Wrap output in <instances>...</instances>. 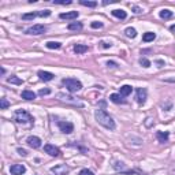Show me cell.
Masks as SVG:
<instances>
[{
  "label": "cell",
  "instance_id": "obj_18",
  "mask_svg": "<svg viewBox=\"0 0 175 175\" xmlns=\"http://www.w3.org/2000/svg\"><path fill=\"white\" fill-rule=\"evenodd\" d=\"M21 96H22V98H25V100H34L36 98V93L32 92V90H23Z\"/></svg>",
  "mask_w": 175,
  "mask_h": 175
},
{
  "label": "cell",
  "instance_id": "obj_17",
  "mask_svg": "<svg viewBox=\"0 0 175 175\" xmlns=\"http://www.w3.org/2000/svg\"><path fill=\"white\" fill-rule=\"evenodd\" d=\"M131 92H133V88H131L130 85H123V86L120 88V96H122V97L129 96Z\"/></svg>",
  "mask_w": 175,
  "mask_h": 175
},
{
  "label": "cell",
  "instance_id": "obj_38",
  "mask_svg": "<svg viewBox=\"0 0 175 175\" xmlns=\"http://www.w3.org/2000/svg\"><path fill=\"white\" fill-rule=\"evenodd\" d=\"M116 63H115V62H108V67H116Z\"/></svg>",
  "mask_w": 175,
  "mask_h": 175
},
{
  "label": "cell",
  "instance_id": "obj_21",
  "mask_svg": "<svg viewBox=\"0 0 175 175\" xmlns=\"http://www.w3.org/2000/svg\"><path fill=\"white\" fill-rule=\"evenodd\" d=\"M112 15L119 19H126V16H127L126 15V11H123V10H114L112 11Z\"/></svg>",
  "mask_w": 175,
  "mask_h": 175
},
{
  "label": "cell",
  "instance_id": "obj_31",
  "mask_svg": "<svg viewBox=\"0 0 175 175\" xmlns=\"http://www.w3.org/2000/svg\"><path fill=\"white\" fill-rule=\"evenodd\" d=\"M37 15H38V16H49V15H51V11H49V10L38 11V12H37Z\"/></svg>",
  "mask_w": 175,
  "mask_h": 175
},
{
  "label": "cell",
  "instance_id": "obj_15",
  "mask_svg": "<svg viewBox=\"0 0 175 175\" xmlns=\"http://www.w3.org/2000/svg\"><path fill=\"white\" fill-rule=\"evenodd\" d=\"M86 51H88V45H85V44H75V45H74V52H75L77 55L85 53Z\"/></svg>",
  "mask_w": 175,
  "mask_h": 175
},
{
  "label": "cell",
  "instance_id": "obj_22",
  "mask_svg": "<svg viewBox=\"0 0 175 175\" xmlns=\"http://www.w3.org/2000/svg\"><path fill=\"white\" fill-rule=\"evenodd\" d=\"M125 34L127 36V37H130V38H134L137 36V30L134 29V27H127V29L125 30Z\"/></svg>",
  "mask_w": 175,
  "mask_h": 175
},
{
  "label": "cell",
  "instance_id": "obj_20",
  "mask_svg": "<svg viewBox=\"0 0 175 175\" xmlns=\"http://www.w3.org/2000/svg\"><path fill=\"white\" fill-rule=\"evenodd\" d=\"M156 38V34L155 33H152V32H148V33H145L144 36H142V40L145 41V43H149V41H153Z\"/></svg>",
  "mask_w": 175,
  "mask_h": 175
},
{
  "label": "cell",
  "instance_id": "obj_23",
  "mask_svg": "<svg viewBox=\"0 0 175 175\" xmlns=\"http://www.w3.org/2000/svg\"><path fill=\"white\" fill-rule=\"evenodd\" d=\"M7 81L10 82V84H14V85H22V82H23L21 78H18V77H15V75H11Z\"/></svg>",
  "mask_w": 175,
  "mask_h": 175
},
{
  "label": "cell",
  "instance_id": "obj_8",
  "mask_svg": "<svg viewBox=\"0 0 175 175\" xmlns=\"http://www.w3.org/2000/svg\"><path fill=\"white\" fill-rule=\"evenodd\" d=\"M44 150H45L49 156H53V157H56V156L60 155L59 148L55 146V145H52V144H45V145H44Z\"/></svg>",
  "mask_w": 175,
  "mask_h": 175
},
{
  "label": "cell",
  "instance_id": "obj_25",
  "mask_svg": "<svg viewBox=\"0 0 175 175\" xmlns=\"http://www.w3.org/2000/svg\"><path fill=\"white\" fill-rule=\"evenodd\" d=\"M172 16V11H170V10H161L160 11V18H163V19H170Z\"/></svg>",
  "mask_w": 175,
  "mask_h": 175
},
{
  "label": "cell",
  "instance_id": "obj_27",
  "mask_svg": "<svg viewBox=\"0 0 175 175\" xmlns=\"http://www.w3.org/2000/svg\"><path fill=\"white\" fill-rule=\"evenodd\" d=\"M8 107H10V103H8V100L7 98H0V108L2 109H7Z\"/></svg>",
  "mask_w": 175,
  "mask_h": 175
},
{
  "label": "cell",
  "instance_id": "obj_16",
  "mask_svg": "<svg viewBox=\"0 0 175 175\" xmlns=\"http://www.w3.org/2000/svg\"><path fill=\"white\" fill-rule=\"evenodd\" d=\"M109 100H111L112 103H115V104H123L125 103V100L122 98V96L118 94V93H112V94L109 96Z\"/></svg>",
  "mask_w": 175,
  "mask_h": 175
},
{
  "label": "cell",
  "instance_id": "obj_1",
  "mask_svg": "<svg viewBox=\"0 0 175 175\" xmlns=\"http://www.w3.org/2000/svg\"><path fill=\"white\" fill-rule=\"evenodd\" d=\"M94 118L101 126H104L108 130H114L115 129V120L112 119V116H109V114H107L104 109H96L94 111Z\"/></svg>",
  "mask_w": 175,
  "mask_h": 175
},
{
  "label": "cell",
  "instance_id": "obj_13",
  "mask_svg": "<svg viewBox=\"0 0 175 175\" xmlns=\"http://www.w3.org/2000/svg\"><path fill=\"white\" fill-rule=\"evenodd\" d=\"M78 15V11H70V12H62L59 16L60 19H75Z\"/></svg>",
  "mask_w": 175,
  "mask_h": 175
},
{
  "label": "cell",
  "instance_id": "obj_33",
  "mask_svg": "<svg viewBox=\"0 0 175 175\" xmlns=\"http://www.w3.org/2000/svg\"><path fill=\"white\" fill-rule=\"evenodd\" d=\"M49 93H51V89H48V88H46V89H40L38 94H40V96H45V94H49Z\"/></svg>",
  "mask_w": 175,
  "mask_h": 175
},
{
  "label": "cell",
  "instance_id": "obj_37",
  "mask_svg": "<svg viewBox=\"0 0 175 175\" xmlns=\"http://www.w3.org/2000/svg\"><path fill=\"white\" fill-rule=\"evenodd\" d=\"M156 64H157V67H163L164 62H163V60H157V62H156Z\"/></svg>",
  "mask_w": 175,
  "mask_h": 175
},
{
  "label": "cell",
  "instance_id": "obj_9",
  "mask_svg": "<svg viewBox=\"0 0 175 175\" xmlns=\"http://www.w3.org/2000/svg\"><path fill=\"white\" fill-rule=\"evenodd\" d=\"M146 96H148V92L145 88H138L137 89V93H136V98L139 104H144L146 101Z\"/></svg>",
  "mask_w": 175,
  "mask_h": 175
},
{
  "label": "cell",
  "instance_id": "obj_14",
  "mask_svg": "<svg viewBox=\"0 0 175 175\" xmlns=\"http://www.w3.org/2000/svg\"><path fill=\"white\" fill-rule=\"evenodd\" d=\"M168 137H170L168 131H157L156 133V138L159 139V142H167L168 141Z\"/></svg>",
  "mask_w": 175,
  "mask_h": 175
},
{
  "label": "cell",
  "instance_id": "obj_19",
  "mask_svg": "<svg viewBox=\"0 0 175 175\" xmlns=\"http://www.w3.org/2000/svg\"><path fill=\"white\" fill-rule=\"evenodd\" d=\"M82 27H84V25L81 22H71V23H68L67 29L68 30H82Z\"/></svg>",
  "mask_w": 175,
  "mask_h": 175
},
{
  "label": "cell",
  "instance_id": "obj_3",
  "mask_svg": "<svg viewBox=\"0 0 175 175\" xmlns=\"http://www.w3.org/2000/svg\"><path fill=\"white\" fill-rule=\"evenodd\" d=\"M14 119H15L16 123H22V125L33 122L32 115H30L27 111H25V109H18V111L15 112V116H14Z\"/></svg>",
  "mask_w": 175,
  "mask_h": 175
},
{
  "label": "cell",
  "instance_id": "obj_4",
  "mask_svg": "<svg viewBox=\"0 0 175 175\" xmlns=\"http://www.w3.org/2000/svg\"><path fill=\"white\" fill-rule=\"evenodd\" d=\"M57 98H59L60 101H63V103L71 104V105H74V107H84V103L79 101V100H77V98H74L73 96H67V94L60 93V94H57Z\"/></svg>",
  "mask_w": 175,
  "mask_h": 175
},
{
  "label": "cell",
  "instance_id": "obj_36",
  "mask_svg": "<svg viewBox=\"0 0 175 175\" xmlns=\"http://www.w3.org/2000/svg\"><path fill=\"white\" fill-rule=\"evenodd\" d=\"M18 153H19L21 156H26V155H27V152H26L25 149H22V148H19V149H18Z\"/></svg>",
  "mask_w": 175,
  "mask_h": 175
},
{
  "label": "cell",
  "instance_id": "obj_26",
  "mask_svg": "<svg viewBox=\"0 0 175 175\" xmlns=\"http://www.w3.org/2000/svg\"><path fill=\"white\" fill-rule=\"evenodd\" d=\"M36 16H38L37 12H29V14H23V15H22V19H23V21H32V19H34Z\"/></svg>",
  "mask_w": 175,
  "mask_h": 175
},
{
  "label": "cell",
  "instance_id": "obj_12",
  "mask_svg": "<svg viewBox=\"0 0 175 175\" xmlns=\"http://www.w3.org/2000/svg\"><path fill=\"white\" fill-rule=\"evenodd\" d=\"M38 77H40V79H43V81L48 82V81H52L55 75H53L52 73H49V71H43V70H40V71H38Z\"/></svg>",
  "mask_w": 175,
  "mask_h": 175
},
{
  "label": "cell",
  "instance_id": "obj_5",
  "mask_svg": "<svg viewBox=\"0 0 175 175\" xmlns=\"http://www.w3.org/2000/svg\"><path fill=\"white\" fill-rule=\"evenodd\" d=\"M46 32V27L44 25H33L32 27L26 30L27 34H32V36H40V34H44Z\"/></svg>",
  "mask_w": 175,
  "mask_h": 175
},
{
  "label": "cell",
  "instance_id": "obj_10",
  "mask_svg": "<svg viewBox=\"0 0 175 175\" xmlns=\"http://www.w3.org/2000/svg\"><path fill=\"white\" fill-rule=\"evenodd\" d=\"M26 142H27V145H29V146L34 148V149H37V148L41 146V139L38 138V137H36V136H30L29 138L26 139Z\"/></svg>",
  "mask_w": 175,
  "mask_h": 175
},
{
  "label": "cell",
  "instance_id": "obj_7",
  "mask_svg": "<svg viewBox=\"0 0 175 175\" xmlns=\"http://www.w3.org/2000/svg\"><path fill=\"white\" fill-rule=\"evenodd\" d=\"M60 131L64 134H71L74 131V125L71 122H57Z\"/></svg>",
  "mask_w": 175,
  "mask_h": 175
},
{
  "label": "cell",
  "instance_id": "obj_24",
  "mask_svg": "<svg viewBox=\"0 0 175 175\" xmlns=\"http://www.w3.org/2000/svg\"><path fill=\"white\" fill-rule=\"evenodd\" d=\"M60 46H62V44L56 43V41H49V43H46V48H49V49H59Z\"/></svg>",
  "mask_w": 175,
  "mask_h": 175
},
{
  "label": "cell",
  "instance_id": "obj_28",
  "mask_svg": "<svg viewBox=\"0 0 175 175\" xmlns=\"http://www.w3.org/2000/svg\"><path fill=\"white\" fill-rule=\"evenodd\" d=\"M81 4L85 5V7L93 8V7H96V5H97V3H96V2H86V0H81Z\"/></svg>",
  "mask_w": 175,
  "mask_h": 175
},
{
  "label": "cell",
  "instance_id": "obj_2",
  "mask_svg": "<svg viewBox=\"0 0 175 175\" xmlns=\"http://www.w3.org/2000/svg\"><path fill=\"white\" fill-rule=\"evenodd\" d=\"M63 85L66 86V89L68 90L70 93H75V92H79L82 89V84L75 78H64L63 79Z\"/></svg>",
  "mask_w": 175,
  "mask_h": 175
},
{
  "label": "cell",
  "instance_id": "obj_30",
  "mask_svg": "<svg viewBox=\"0 0 175 175\" xmlns=\"http://www.w3.org/2000/svg\"><path fill=\"white\" fill-rule=\"evenodd\" d=\"M53 4H71V0H53Z\"/></svg>",
  "mask_w": 175,
  "mask_h": 175
},
{
  "label": "cell",
  "instance_id": "obj_6",
  "mask_svg": "<svg viewBox=\"0 0 175 175\" xmlns=\"http://www.w3.org/2000/svg\"><path fill=\"white\" fill-rule=\"evenodd\" d=\"M51 171L53 172L55 175H67L70 172V168H68L66 164H57V166L52 167Z\"/></svg>",
  "mask_w": 175,
  "mask_h": 175
},
{
  "label": "cell",
  "instance_id": "obj_40",
  "mask_svg": "<svg viewBox=\"0 0 175 175\" xmlns=\"http://www.w3.org/2000/svg\"><path fill=\"white\" fill-rule=\"evenodd\" d=\"M170 30H171V32H174V33H175V25H171V26H170Z\"/></svg>",
  "mask_w": 175,
  "mask_h": 175
},
{
  "label": "cell",
  "instance_id": "obj_11",
  "mask_svg": "<svg viewBox=\"0 0 175 175\" xmlns=\"http://www.w3.org/2000/svg\"><path fill=\"white\" fill-rule=\"evenodd\" d=\"M10 171L12 175H22V174H25L26 168H25L23 164H14V166H11Z\"/></svg>",
  "mask_w": 175,
  "mask_h": 175
},
{
  "label": "cell",
  "instance_id": "obj_35",
  "mask_svg": "<svg viewBox=\"0 0 175 175\" xmlns=\"http://www.w3.org/2000/svg\"><path fill=\"white\" fill-rule=\"evenodd\" d=\"M100 44H101V46H103V48H109V46L112 45L111 43H107V41H101Z\"/></svg>",
  "mask_w": 175,
  "mask_h": 175
},
{
  "label": "cell",
  "instance_id": "obj_29",
  "mask_svg": "<svg viewBox=\"0 0 175 175\" xmlns=\"http://www.w3.org/2000/svg\"><path fill=\"white\" fill-rule=\"evenodd\" d=\"M139 63H141V66H142V67H145V68L150 67V62L148 59H145V57H141V59H139Z\"/></svg>",
  "mask_w": 175,
  "mask_h": 175
},
{
  "label": "cell",
  "instance_id": "obj_39",
  "mask_svg": "<svg viewBox=\"0 0 175 175\" xmlns=\"http://www.w3.org/2000/svg\"><path fill=\"white\" fill-rule=\"evenodd\" d=\"M133 10H134V12H136V14L141 12V8H139V7H133Z\"/></svg>",
  "mask_w": 175,
  "mask_h": 175
},
{
  "label": "cell",
  "instance_id": "obj_32",
  "mask_svg": "<svg viewBox=\"0 0 175 175\" xmlns=\"http://www.w3.org/2000/svg\"><path fill=\"white\" fill-rule=\"evenodd\" d=\"M90 26H92L93 29H101V27H103V23H101V22H92Z\"/></svg>",
  "mask_w": 175,
  "mask_h": 175
},
{
  "label": "cell",
  "instance_id": "obj_34",
  "mask_svg": "<svg viewBox=\"0 0 175 175\" xmlns=\"http://www.w3.org/2000/svg\"><path fill=\"white\" fill-rule=\"evenodd\" d=\"M79 175H94V174H93L90 170H86V168H85V170H81V171H79Z\"/></svg>",
  "mask_w": 175,
  "mask_h": 175
}]
</instances>
